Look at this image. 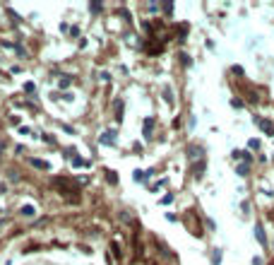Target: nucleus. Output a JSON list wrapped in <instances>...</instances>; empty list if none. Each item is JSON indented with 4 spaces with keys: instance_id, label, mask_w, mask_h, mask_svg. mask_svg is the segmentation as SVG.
I'll use <instances>...</instances> for the list:
<instances>
[{
    "instance_id": "nucleus-13",
    "label": "nucleus",
    "mask_w": 274,
    "mask_h": 265,
    "mask_svg": "<svg viewBox=\"0 0 274 265\" xmlns=\"http://www.w3.org/2000/svg\"><path fill=\"white\" fill-rule=\"evenodd\" d=\"M24 92H36V87H34V82H27V84H24Z\"/></svg>"
},
{
    "instance_id": "nucleus-1",
    "label": "nucleus",
    "mask_w": 274,
    "mask_h": 265,
    "mask_svg": "<svg viewBox=\"0 0 274 265\" xmlns=\"http://www.w3.org/2000/svg\"><path fill=\"white\" fill-rule=\"evenodd\" d=\"M202 157H204V149L200 145H192L188 149V159H195V162H202Z\"/></svg>"
},
{
    "instance_id": "nucleus-10",
    "label": "nucleus",
    "mask_w": 274,
    "mask_h": 265,
    "mask_svg": "<svg viewBox=\"0 0 274 265\" xmlns=\"http://www.w3.org/2000/svg\"><path fill=\"white\" fill-rule=\"evenodd\" d=\"M171 202H173V195H171V193H168V195H164V200H161V205H171Z\"/></svg>"
},
{
    "instance_id": "nucleus-16",
    "label": "nucleus",
    "mask_w": 274,
    "mask_h": 265,
    "mask_svg": "<svg viewBox=\"0 0 274 265\" xmlns=\"http://www.w3.org/2000/svg\"><path fill=\"white\" fill-rule=\"evenodd\" d=\"M164 97H166V99H168V104L173 101V94H171V89H166V92H164Z\"/></svg>"
},
{
    "instance_id": "nucleus-9",
    "label": "nucleus",
    "mask_w": 274,
    "mask_h": 265,
    "mask_svg": "<svg viewBox=\"0 0 274 265\" xmlns=\"http://www.w3.org/2000/svg\"><path fill=\"white\" fill-rule=\"evenodd\" d=\"M101 7H103V2H89V10H91V12H101Z\"/></svg>"
},
{
    "instance_id": "nucleus-8",
    "label": "nucleus",
    "mask_w": 274,
    "mask_h": 265,
    "mask_svg": "<svg viewBox=\"0 0 274 265\" xmlns=\"http://www.w3.org/2000/svg\"><path fill=\"white\" fill-rule=\"evenodd\" d=\"M31 166H36V169H51V166H48V162H43V159H31Z\"/></svg>"
},
{
    "instance_id": "nucleus-14",
    "label": "nucleus",
    "mask_w": 274,
    "mask_h": 265,
    "mask_svg": "<svg viewBox=\"0 0 274 265\" xmlns=\"http://www.w3.org/2000/svg\"><path fill=\"white\" fill-rule=\"evenodd\" d=\"M180 60H183L185 65H190V63H192V60H190V55H185V53H180Z\"/></svg>"
},
{
    "instance_id": "nucleus-4",
    "label": "nucleus",
    "mask_w": 274,
    "mask_h": 265,
    "mask_svg": "<svg viewBox=\"0 0 274 265\" xmlns=\"http://www.w3.org/2000/svg\"><path fill=\"white\" fill-rule=\"evenodd\" d=\"M255 236L260 244H267V239H265V229H262V224H255Z\"/></svg>"
},
{
    "instance_id": "nucleus-6",
    "label": "nucleus",
    "mask_w": 274,
    "mask_h": 265,
    "mask_svg": "<svg viewBox=\"0 0 274 265\" xmlns=\"http://www.w3.org/2000/svg\"><path fill=\"white\" fill-rule=\"evenodd\" d=\"M123 121V101H116V123H120Z\"/></svg>"
},
{
    "instance_id": "nucleus-3",
    "label": "nucleus",
    "mask_w": 274,
    "mask_h": 265,
    "mask_svg": "<svg viewBox=\"0 0 274 265\" xmlns=\"http://www.w3.org/2000/svg\"><path fill=\"white\" fill-rule=\"evenodd\" d=\"M257 125H260V128L265 130L267 135H274V125L269 123V121H262V118H257Z\"/></svg>"
},
{
    "instance_id": "nucleus-7",
    "label": "nucleus",
    "mask_w": 274,
    "mask_h": 265,
    "mask_svg": "<svg viewBox=\"0 0 274 265\" xmlns=\"http://www.w3.org/2000/svg\"><path fill=\"white\" fill-rule=\"evenodd\" d=\"M152 128H154V121H152V118H149V121H144V128H142L144 137H149V135H152Z\"/></svg>"
},
{
    "instance_id": "nucleus-15",
    "label": "nucleus",
    "mask_w": 274,
    "mask_h": 265,
    "mask_svg": "<svg viewBox=\"0 0 274 265\" xmlns=\"http://www.w3.org/2000/svg\"><path fill=\"white\" fill-rule=\"evenodd\" d=\"M248 145H250V149H257V147H260V140H250Z\"/></svg>"
},
{
    "instance_id": "nucleus-12",
    "label": "nucleus",
    "mask_w": 274,
    "mask_h": 265,
    "mask_svg": "<svg viewBox=\"0 0 274 265\" xmlns=\"http://www.w3.org/2000/svg\"><path fill=\"white\" fill-rule=\"evenodd\" d=\"M219 260H221V251H214V258H212V263L219 265Z\"/></svg>"
},
{
    "instance_id": "nucleus-5",
    "label": "nucleus",
    "mask_w": 274,
    "mask_h": 265,
    "mask_svg": "<svg viewBox=\"0 0 274 265\" xmlns=\"http://www.w3.org/2000/svg\"><path fill=\"white\" fill-rule=\"evenodd\" d=\"M204 166H207V162H204V159H202V162H197V164L192 166V174L200 178V176H202V171H204Z\"/></svg>"
},
{
    "instance_id": "nucleus-11",
    "label": "nucleus",
    "mask_w": 274,
    "mask_h": 265,
    "mask_svg": "<svg viewBox=\"0 0 274 265\" xmlns=\"http://www.w3.org/2000/svg\"><path fill=\"white\" fill-rule=\"evenodd\" d=\"M22 215H34V207H31V205H24V207H22Z\"/></svg>"
},
{
    "instance_id": "nucleus-2",
    "label": "nucleus",
    "mask_w": 274,
    "mask_h": 265,
    "mask_svg": "<svg viewBox=\"0 0 274 265\" xmlns=\"http://www.w3.org/2000/svg\"><path fill=\"white\" fill-rule=\"evenodd\" d=\"M101 145H116V130H106L101 135Z\"/></svg>"
}]
</instances>
